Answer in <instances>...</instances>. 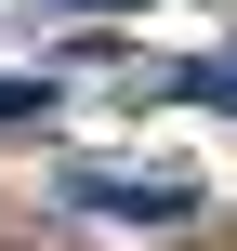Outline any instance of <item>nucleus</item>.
<instances>
[{"mask_svg":"<svg viewBox=\"0 0 237 251\" xmlns=\"http://www.w3.org/2000/svg\"><path fill=\"white\" fill-rule=\"evenodd\" d=\"M66 212H106V225H185L198 185H185V172H66Z\"/></svg>","mask_w":237,"mask_h":251,"instance_id":"obj_1","label":"nucleus"},{"mask_svg":"<svg viewBox=\"0 0 237 251\" xmlns=\"http://www.w3.org/2000/svg\"><path fill=\"white\" fill-rule=\"evenodd\" d=\"M0 119H40V79H0Z\"/></svg>","mask_w":237,"mask_h":251,"instance_id":"obj_2","label":"nucleus"},{"mask_svg":"<svg viewBox=\"0 0 237 251\" xmlns=\"http://www.w3.org/2000/svg\"><path fill=\"white\" fill-rule=\"evenodd\" d=\"M185 93H211V106H237V66H198V79H185Z\"/></svg>","mask_w":237,"mask_h":251,"instance_id":"obj_3","label":"nucleus"}]
</instances>
